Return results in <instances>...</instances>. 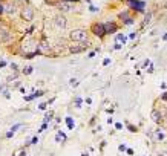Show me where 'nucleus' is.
Instances as JSON below:
<instances>
[{
	"label": "nucleus",
	"instance_id": "1",
	"mask_svg": "<svg viewBox=\"0 0 167 156\" xmlns=\"http://www.w3.org/2000/svg\"><path fill=\"white\" fill-rule=\"evenodd\" d=\"M69 37H71V40H74V42H84V40H86V32H84L83 29H74V31L69 34Z\"/></svg>",
	"mask_w": 167,
	"mask_h": 156
},
{
	"label": "nucleus",
	"instance_id": "2",
	"mask_svg": "<svg viewBox=\"0 0 167 156\" xmlns=\"http://www.w3.org/2000/svg\"><path fill=\"white\" fill-rule=\"evenodd\" d=\"M32 17H34V9H32L31 6H25V8L22 9V19H23L25 22H31Z\"/></svg>",
	"mask_w": 167,
	"mask_h": 156
},
{
	"label": "nucleus",
	"instance_id": "3",
	"mask_svg": "<svg viewBox=\"0 0 167 156\" xmlns=\"http://www.w3.org/2000/svg\"><path fill=\"white\" fill-rule=\"evenodd\" d=\"M94 34L95 35H98V37H103L104 34H106V31H104V25H100V23H97V25H94Z\"/></svg>",
	"mask_w": 167,
	"mask_h": 156
},
{
	"label": "nucleus",
	"instance_id": "4",
	"mask_svg": "<svg viewBox=\"0 0 167 156\" xmlns=\"http://www.w3.org/2000/svg\"><path fill=\"white\" fill-rule=\"evenodd\" d=\"M54 23H55L57 28H65L66 26V17L65 16H57L54 19Z\"/></svg>",
	"mask_w": 167,
	"mask_h": 156
},
{
	"label": "nucleus",
	"instance_id": "5",
	"mask_svg": "<svg viewBox=\"0 0 167 156\" xmlns=\"http://www.w3.org/2000/svg\"><path fill=\"white\" fill-rule=\"evenodd\" d=\"M9 38H11V35H9V32H8L6 29H0V42L6 43Z\"/></svg>",
	"mask_w": 167,
	"mask_h": 156
},
{
	"label": "nucleus",
	"instance_id": "6",
	"mask_svg": "<svg viewBox=\"0 0 167 156\" xmlns=\"http://www.w3.org/2000/svg\"><path fill=\"white\" fill-rule=\"evenodd\" d=\"M129 5L133 6L136 11H143V8H144V3H143V2H136V0H130Z\"/></svg>",
	"mask_w": 167,
	"mask_h": 156
},
{
	"label": "nucleus",
	"instance_id": "7",
	"mask_svg": "<svg viewBox=\"0 0 167 156\" xmlns=\"http://www.w3.org/2000/svg\"><path fill=\"white\" fill-rule=\"evenodd\" d=\"M104 31H106L107 34H112V32L117 31V25L112 23V22H110V23H106V25H104Z\"/></svg>",
	"mask_w": 167,
	"mask_h": 156
},
{
	"label": "nucleus",
	"instance_id": "8",
	"mask_svg": "<svg viewBox=\"0 0 167 156\" xmlns=\"http://www.w3.org/2000/svg\"><path fill=\"white\" fill-rule=\"evenodd\" d=\"M150 118H152L155 122H159V121H161V112H158V110H152Z\"/></svg>",
	"mask_w": 167,
	"mask_h": 156
},
{
	"label": "nucleus",
	"instance_id": "9",
	"mask_svg": "<svg viewBox=\"0 0 167 156\" xmlns=\"http://www.w3.org/2000/svg\"><path fill=\"white\" fill-rule=\"evenodd\" d=\"M69 51H71L72 54H77V52H81V51H83V46H71Z\"/></svg>",
	"mask_w": 167,
	"mask_h": 156
},
{
	"label": "nucleus",
	"instance_id": "10",
	"mask_svg": "<svg viewBox=\"0 0 167 156\" xmlns=\"http://www.w3.org/2000/svg\"><path fill=\"white\" fill-rule=\"evenodd\" d=\"M58 8H60L61 11H71V8H72V6H71V5H68V3H60V5H58Z\"/></svg>",
	"mask_w": 167,
	"mask_h": 156
},
{
	"label": "nucleus",
	"instance_id": "11",
	"mask_svg": "<svg viewBox=\"0 0 167 156\" xmlns=\"http://www.w3.org/2000/svg\"><path fill=\"white\" fill-rule=\"evenodd\" d=\"M5 11H6L8 14H14V13H16V6H14V5H8Z\"/></svg>",
	"mask_w": 167,
	"mask_h": 156
},
{
	"label": "nucleus",
	"instance_id": "12",
	"mask_svg": "<svg viewBox=\"0 0 167 156\" xmlns=\"http://www.w3.org/2000/svg\"><path fill=\"white\" fill-rule=\"evenodd\" d=\"M40 49H42V51H46V49H49V45H48V43L43 40V42L40 43Z\"/></svg>",
	"mask_w": 167,
	"mask_h": 156
},
{
	"label": "nucleus",
	"instance_id": "13",
	"mask_svg": "<svg viewBox=\"0 0 167 156\" xmlns=\"http://www.w3.org/2000/svg\"><path fill=\"white\" fill-rule=\"evenodd\" d=\"M150 19H152V13H147V16H146V19H144V23L149 25V23H150Z\"/></svg>",
	"mask_w": 167,
	"mask_h": 156
},
{
	"label": "nucleus",
	"instance_id": "14",
	"mask_svg": "<svg viewBox=\"0 0 167 156\" xmlns=\"http://www.w3.org/2000/svg\"><path fill=\"white\" fill-rule=\"evenodd\" d=\"M66 122H68V125H69V129H72V127H74V121H72L71 118H66Z\"/></svg>",
	"mask_w": 167,
	"mask_h": 156
},
{
	"label": "nucleus",
	"instance_id": "15",
	"mask_svg": "<svg viewBox=\"0 0 167 156\" xmlns=\"http://www.w3.org/2000/svg\"><path fill=\"white\" fill-rule=\"evenodd\" d=\"M117 42H126V37H123V35H117Z\"/></svg>",
	"mask_w": 167,
	"mask_h": 156
},
{
	"label": "nucleus",
	"instance_id": "16",
	"mask_svg": "<svg viewBox=\"0 0 167 156\" xmlns=\"http://www.w3.org/2000/svg\"><path fill=\"white\" fill-rule=\"evenodd\" d=\"M23 72H25V74H31V72H32V67H31V66H28V67H25V71H23Z\"/></svg>",
	"mask_w": 167,
	"mask_h": 156
},
{
	"label": "nucleus",
	"instance_id": "17",
	"mask_svg": "<svg viewBox=\"0 0 167 156\" xmlns=\"http://www.w3.org/2000/svg\"><path fill=\"white\" fill-rule=\"evenodd\" d=\"M40 109H42V110H45V109H46V104H45V103H42V104H40Z\"/></svg>",
	"mask_w": 167,
	"mask_h": 156
},
{
	"label": "nucleus",
	"instance_id": "18",
	"mask_svg": "<svg viewBox=\"0 0 167 156\" xmlns=\"http://www.w3.org/2000/svg\"><path fill=\"white\" fill-rule=\"evenodd\" d=\"M71 86H77V80H72L71 81Z\"/></svg>",
	"mask_w": 167,
	"mask_h": 156
},
{
	"label": "nucleus",
	"instance_id": "19",
	"mask_svg": "<svg viewBox=\"0 0 167 156\" xmlns=\"http://www.w3.org/2000/svg\"><path fill=\"white\" fill-rule=\"evenodd\" d=\"M162 100H165V101H167V92H165V93L162 95Z\"/></svg>",
	"mask_w": 167,
	"mask_h": 156
},
{
	"label": "nucleus",
	"instance_id": "20",
	"mask_svg": "<svg viewBox=\"0 0 167 156\" xmlns=\"http://www.w3.org/2000/svg\"><path fill=\"white\" fill-rule=\"evenodd\" d=\"M0 13H3V6L2 5H0Z\"/></svg>",
	"mask_w": 167,
	"mask_h": 156
}]
</instances>
